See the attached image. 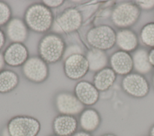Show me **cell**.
I'll list each match as a JSON object with an SVG mask.
<instances>
[{"mask_svg":"<svg viewBox=\"0 0 154 136\" xmlns=\"http://www.w3.org/2000/svg\"><path fill=\"white\" fill-rule=\"evenodd\" d=\"M74 94L84 105H92L99 99V90L93 84L86 81L80 80L74 87Z\"/></svg>","mask_w":154,"mask_h":136,"instance_id":"13","label":"cell"},{"mask_svg":"<svg viewBox=\"0 0 154 136\" xmlns=\"http://www.w3.org/2000/svg\"><path fill=\"white\" fill-rule=\"evenodd\" d=\"M52 126L58 136H69L75 132L78 121L74 116L60 114L55 117Z\"/></svg>","mask_w":154,"mask_h":136,"instance_id":"14","label":"cell"},{"mask_svg":"<svg viewBox=\"0 0 154 136\" xmlns=\"http://www.w3.org/2000/svg\"><path fill=\"white\" fill-rule=\"evenodd\" d=\"M23 19L29 30L46 34L51 30L55 17L52 10L40 2L29 5L24 12Z\"/></svg>","mask_w":154,"mask_h":136,"instance_id":"1","label":"cell"},{"mask_svg":"<svg viewBox=\"0 0 154 136\" xmlns=\"http://www.w3.org/2000/svg\"><path fill=\"white\" fill-rule=\"evenodd\" d=\"M116 78V72L112 68H105L95 74L93 84L99 91H105L113 84Z\"/></svg>","mask_w":154,"mask_h":136,"instance_id":"16","label":"cell"},{"mask_svg":"<svg viewBox=\"0 0 154 136\" xmlns=\"http://www.w3.org/2000/svg\"><path fill=\"white\" fill-rule=\"evenodd\" d=\"M63 0H43L41 2L49 8H57L64 4Z\"/></svg>","mask_w":154,"mask_h":136,"instance_id":"25","label":"cell"},{"mask_svg":"<svg viewBox=\"0 0 154 136\" xmlns=\"http://www.w3.org/2000/svg\"><path fill=\"white\" fill-rule=\"evenodd\" d=\"M48 65L38 55H34L30 56L21 67V72L28 81L35 84L42 83L49 76Z\"/></svg>","mask_w":154,"mask_h":136,"instance_id":"5","label":"cell"},{"mask_svg":"<svg viewBox=\"0 0 154 136\" xmlns=\"http://www.w3.org/2000/svg\"><path fill=\"white\" fill-rule=\"evenodd\" d=\"M12 17L11 7L7 2L0 1V28L5 26Z\"/></svg>","mask_w":154,"mask_h":136,"instance_id":"23","label":"cell"},{"mask_svg":"<svg viewBox=\"0 0 154 136\" xmlns=\"http://www.w3.org/2000/svg\"><path fill=\"white\" fill-rule=\"evenodd\" d=\"M73 136H91V135L90 134H88L87 132L79 131L75 133Z\"/></svg>","mask_w":154,"mask_h":136,"instance_id":"30","label":"cell"},{"mask_svg":"<svg viewBox=\"0 0 154 136\" xmlns=\"http://www.w3.org/2000/svg\"><path fill=\"white\" fill-rule=\"evenodd\" d=\"M141 39L147 46L154 47V22L144 25L141 31Z\"/></svg>","mask_w":154,"mask_h":136,"instance_id":"22","label":"cell"},{"mask_svg":"<svg viewBox=\"0 0 154 136\" xmlns=\"http://www.w3.org/2000/svg\"><path fill=\"white\" fill-rule=\"evenodd\" d=\"M89 66V71L98 72L105 68L108 59L105 52L103 50L92 48L85 55Z\"/></svg>","mask_w":154,"mask_h":136,"instance_id":"17","label":"cell"},{"mask_svg":"<svg viewBox=\"0 0 154 136\" xmlns=\"http://www.w3.org/2000/svg\"><path fill=\"white\" fill-rule=\"evenodd\" d=\"M103 136H115V135H114L112 134H106V135H105Z\"/></svg>","mask_w":154,"mask_h":136,"instance_id":"32","label":"cell"},{"mask_svg":"<svg viewBox=\"0 0 154 136\" xmlns=\"http://www.w3.org/2000/svg\"><path fill=\"white\" fill-rule=\"evenodd\" d=\"M77 53L82 54V50L80 46L76 44H70V46H67L63 59H64L69 56H70L74 54H77Z\"/></svg>","mask_w":154,"mask_h":136,"instance_id":"24","label":"cell"},{"mask_svg":"<svg viewBox=\"0 0 154 136\" xmlns=\"http://www.w3.org/2000/svg\"><path fill=\"white\" fill-rule=\"evenodd\" d=\"M86 40L93 48L104 51L113 47L116 42V34L111 27L99 25L88 31Z\"/></svg>","mask_w":154,"mask_h":136,"instance_id":"4","label":"cell"},{"mask_svg":"<svg viewBox=\"0 0 154 136\" xmlns=\"http://www.w3.org/2000/svg\"><path fill=\"white\" fill-rule=\"evenodd\" d=\"M41 128L40 122L28 116H17L8 122L7 129L10 136H37Z\"/></svg>","mask_w":154,"mask_h":136,"instance_id":"6","label":"cell"},{"mask_svg":"<svg viewBox=\"0 0 154 136\" xmlns=\"http://www.w3.org/2000/svg\"><path fill=\"white\" fill-rule=\"evenodd\" d=\"M132 60L134 67L138 72L146 74L150 71L152 65L149 61V53L146 50H137L133 55Z\"/></svg>","mask_w":154,"mask_h":136,"instance_id":"21","label":"cell"},{"mask_svg":"<svg viewBox=\"0 0 154 136\" xmlns=\"http://www.w3.org/2000/svg\"><path fill=\"white\" fill-rule=\"evenodd\" d=\"M122 87L126 93L137 98L145 96L149 90L147 81L139 74L126 75L123 79Z\"/></svg>","mask_w":154,"mask_h":136,"instance_id":"11","label":"cell"},{"mask_svg":"<svg viewBox=\"0 0 154 136\" xmlns=\"http://www.w3.org/2000/svg\"><path fill=\"white\" fill-rule=\"evenodd\" d=\"M7 41V37L5 31L0 28V51L5 46Z\"/></svg>","mask_w":154,"mask_h":136,"instance_id":"27","label":"cell"},{"mask_svg":"<svg viewBox=\"0 0 154 136\" xmlns=\"http://www.w3.org/2000/svg\"><path fill=\"white\" fill-rule=\"evenodd\" d=\"M5 65L11 67H22L29 58L24 43H11L2 53Z\"/></svg>","mask_w":154,"mask_h":136,"instance_id":"10","label":"cell"},{"mask_svg":"<svg viewBox=\"0 0 154 136\" xmlns=\"http://www.w3.org/2000/svg\"><path fill=\"white\" fill-rule=\"evenodd\" d=\"M153 85H154V76H153Z\"/></svg>","mask_w":154,"mask_h":136,"instance_id":"33","label":"cell"},{"mask_svg":"<svg viewBox=\"0 0 154 136\" xmlns=\"http://www.w3.org/2000/svg\"><path fill=\"white\" fill-rule=\"evenodd\" d=\"M100 118L98 112L93 108L84 110L81 113L79 124L85 132H91L97 128Z\"/></svg>","mask_w":154,"mask_h":136,"instance_id":"19","label":"cell"},{"mask_svg":"<svg viewBox=\"0 0 154 136\" xmlns=\"http://www.w3.org/2000/svg\"><path fill=\"white\" fill-rule=\"evenodd\" d=\"M137 4L143 9L149 10L154 7V0L149 1H136Z\"/></svg>","mask_w":154,"mask_h":136,"instance_id":"26","label":"cell"},{"mask_svg":"<svg viewBox=\"0 0 154 136\" xmlns=\"http://www.w3.org/2000/svg\"><path fill=\"white\" fill-rule=\"evenodd\" d=\"M82 21V15L79 10L68 7L55 18L51 30L58 34H69L77 31L81 28Z\"/></svg>","mask_w":154,"mask_h":136,"instance_id":"3","label":"cell"},{"mask_svg":"<svg viewBox=\"0 0 154 136\" xmlns=\"http://www.w3.org/2000/svg\"><path fill=\"white\" fill-rule=\"evenodd\" d=\"M54 104L61 114L75 116L81 113L84 110V105L74 93L68 91L58 92L54 99Z\"/></svg>","mask_w":154,"mask_h":136,"instance_id":"8","label":"cell"},{"mask_svg":"<svg viewBox=\"0 0 154 136\" xmlns=\"http://www.w3.org/2000/svg\"><path fill=\"white\" fill-rule=\"evenodd\" d=\"M116 43L125 52L134 50L138 44L136 34L129 29H122L116 34Z\"/></svg>","mask_w":154,"mask_h":136,"instance_id":"20","label":"cell"},{"mask_svg":"<svg viewBox=\"0 0 154 136\" xmlns=\"http://www.w3.org/2000/svg\"><path fill=\"white\" fill-rule=\"evenodd\" d=\"M150 136H154V125L152 127L150 131Z\"/></svg>","mask_w":154,"mask_h":136,"instance_id":"31","label":"cell"},{"mask_svg":"<svg viewBox=\"0 0 154 136\" xmlns=\"http://www.w3.org/2000/svg\"><path fill=\"white\" fill-rule=\"evenodd\" d=\"M29 31L23 19L13 17L5 25V33L11 43H24L28 38Z\"/></svg>","mask_w":154,"mask_h":136,"instance_id":"12","label":"cell"},{"mask_svg":"<svg viewBox=\"0 0 154 136\" xmlns=\"http://www.w3.org/2000/svg\"><path fill=\"white\" fill-rule=\"evenodd\" d=\"M5 62L3 57V54L2 53L0 52V72L4 69V68L5 67Z\"/></svg>","mask_w":154,"mask_h":136,"instance_id":"29","label":"cell"},{"mask_svg":"<svg viewBox=\"0 0 154 136\" xmlns=\"http://www.w3.org/2000/svg\"><path fill=\"white\" fill-rule=\"evenodd\" d=\"M53 136H58V135H53Z\"/></svg>","mask_w":154,"mask_h":136,"instance_id":"34","label":"cell"},{"mask_svg":"<svg viewBox=\"0 0 154 136\" xmlns=\"http://www.w3.org/2000/svg\"><path fill=\"white\" fill-rule=\"evenodd\" d=\"M66 47V43L60 34L48 32L39 40L38 56L48 64H54L63 59Z\"/></svg>","mask_w":154,"mask_h":136,"instance_id":"2","label":"cell"},{"mask_svg":"<svg viewBox=\"0 0 154 136\" xmlns=\"http://www.w3.org/2000/svg\"><path fill=\"white\" fill-rule=\"evenodd\" d=\"M110 64L114 71L120 75H128L134 67L132 58L125 51H118L111 57Z\"/></svg>","mask_w":154,"mask_h":136,"instance_id":"15","label":"cell"},{"mask_svg":"<svg viewBox=\"0 0 154 136\" xmlns=\"http://www.w3.org/2000/svg\"><path fill=\"white\" fill-rule=\"evenodd\" d=\"M140 11L138 7L132 3L123 2L119 5L112 11V20L119 28H126L136 22Z\"/></svg>","mask_w":154,"mask_h":136,"instance_id":"9","label":"cell"},{"mask_svg":"<svg viewBox=\"0 0 154 136\" xmlns=\"http://www.w3.org/2000/svg\"><path fill=\"white\" fill-rule=\"evenodd\" d=\"M149 58L152 66L154 67V48L149 53Z\"/></svg>","mask_w":154,"mask_h":136,"instance_id":"28","label":"cell"},{"mask_svg":"<svg viewBox=\"0 0 154 136\" xmlns=\"http://www.w3.org/2000/svg\"><path fill=\"white\" fill-rule=\"evenodd\" d=\"M63 67L64 75L71 80L82 78L89 71L85 55L80 53L72 55L65 58Z\"/></svg>","mask_w":154,"mask_h":136,"instance_id":"7","label":"cell"},{"mask_svg":"<svg viewBox=\"0 0 154 136\" xmlns=\"http://www.w3.org/2000/svg\"><path fill=\"white\" fill-rule=\"evenodd\" d=\"M19 83V76L13 70L4 69L0 72V93H7L15 89Z\"/></svg>","mask_w":154,"mask_h":136,"instance_id":"18","label":"cell"}]
</instances>
